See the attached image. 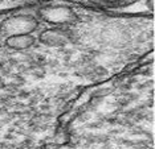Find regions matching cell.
<instances>
[{
  "instance_id": "cell-1",
  "label": "cell",
  "mask_w": 155,
  "mask_h": 149,
  "mask_svg": "<svg viewBox=\"0 0 155 149\" xmlns=\"http://www.w3.org/2000/svg\"><path fill=\"white\" fill-rule=\"evenodd\" d=\"M87 2H90L94 5L107 8V9H123L135 4L139 0H87Z\"/></svg>"
},
{
  "instance_id": "cell-2",
  "label": "cell",
  "mask_w": 155,
  "mask_h": 149,
  "mask_svg": "<svg viewBox=\"0 0 155 149\" xmlns=\"http://www.w3.org/2000/svg\"><path fill=\"white\" fill-rule=\"evenodd\" d=\"M35 38L31 34H16L7 40V45L15 49H25L33 45Z\"/></svg>"
},
{
  "instance_id": "cell-3",
  "label": "cell",
  "mask_w": 155,
  "mask_h": 149,
  "mask_svg": "<svg viewBox=\"0 0 155 149\" xmlns=\"http://www.w3.org/2000/svg\"><path fill=\"white\" fill-rule=\"evenodd\" d=\"M149 5H150V11H153V9H154V7H153V0H149Z\"/></svg>"
},
{
  "instance_id": "cell-4",
  "label": "cell",
  "mask_w": 155,
  "mask_h": 149,
  "mask_svg": "<svg viewBox=\"0 0 155 149\" xmlns=\"http://www.w3.org/2000/svg\"><path fill=\"white\" fill-rule=\"evenodd\" d=\"M3 2H4V0H0V3H3Z\"/></svg>"
}]
</instances>
